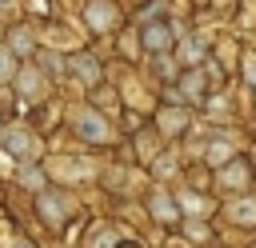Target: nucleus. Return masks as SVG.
I'll use <instances>...</instances> for the list:
<instances>
[{
	"label": "nucleus",
	"instance_id": "ddd939ff",
	"mask_svg": "<svg viewBox=\"0 0 256 248\" xmlns=\"http://www.w3.org/2000/svg\"><path fill=\"white\" fill-rule=\"evenodd\" d=\"M12 76V60H8V52H0V80H8Z\"/></svg>",
	"mask_w": 256,
	"mask_h": 248
},
{
	"label": "nucleus",
	"instance_id": "dca6fc26",
	"mask_svg": "<svg viewBox=\"0 0 256 248\" xmlns=\"http://www.w3.org/2000/svg\"><path fill=\"white\" fill-rule=\"evenodd\" d=\"M96 248H112V232H100V244Z\"/></svg>",
	"mask_w": 256,
	"mask_h": 248
},
{
	"label": "nucleus",
	"instance_id": "7ed1b4c3",
	"mask_svg": "<svg viewBox=\"0 0 256 248\" xmlns=\"http://www.w3.org/2000/svg\"><path fill=\"white\" fill-rule=\"evenodd\" d=\"M8 148H12V152H20V156H32V152H36L32 136H24V132H12V136H8Z\"/></svg>",
	"mask_w": 256,
	"mask_h": 248
},
{
	"label": "nucleus",
	"instance_id": "a211bd4d",
	"mask_svg": "<svg viewBox=\"0 0 256 248\" xmlns=\"http://www.w3.org/2000/svg\"><path fill=\"white\" fill-rule=\"evenodd\" d=\"M12 4H16V0H0V12H8V8H12Z\"/></svg>",
	"mask_w": 256,
	"mask_h": 248
},
{
	"label": "nucleus",
	"instance_id": "39448f33",
	"mask_svg": "<svg viewBox=\"0 0 256 248\" xmlns=\"http://www.w3.org/2000/svg\"><path fill=\"white\" fill-rule=\"evenodd\" d=\"M52 168L56 176H88V164H76V160H56Z\"/></svg>",
	"mask_w": 256,
	"mask_h": 248
},
{
	"label": "nucleus",
	"instance_id": "f03ea898",
	"mask_svg": "<svg viewBox=\"0 0 256 248\" xmlns=\"http://www.w3.org/2000/svg\"><path fill=\"white\" fill-rule=\"evenodd\" d=\"M88 24H92V28H100V32H104V28H112V24H116V8H112L108 0H96V4L88 8Z\"/></svg>",
	"mask_w": 256,
	"mask_h": 248
},
{
	"label": "nucleus",
	"instance_id": "1a4fd4ad",
	"mask_svg": "<svg viewBox=\"0 0 256 248\" xmlns=\"http://www.w3.org/2000/svg\"><path fill=\"white\" fill-rule=\"evenodd\" d=\"M244 176H248L244 164H232V168H228V184H244Z\"/></svg>",
	"mask_w": 256,
	"mask_h": 248
},
{
	"label": "nucleus",
	"instance_id": "f3484780",
	"mask_svg": "<svg viewBox=\"0 0 256 248\" xmlns=\"http://www.w3.org/2000/svg\"><path fill=\"white\" fill-rule=\"evenodd\" d=\"M248 76H252V84H256V60H248Z\"/></svg>",
	"mask_w": 256,
	"mask_h": 248
},
{
	"label": "nucleus",
	"instance_id": "4468645a",
	"mask_svg": "<svg viewBox=\"0 0 256 248\" xmlns=\"http://www.w3.org/2000/svg\"><path fill=\"white\" fill-rule=\"evenodd\" d=\"M24 184H32V188H40V176H36V168H24Z\"/></svg>",
	"mask_w": 256,
	"mask_h": 248
},
{
	"label": "nucleus",
	"instance_id": "20e7f679",
	"mask_svg": "<svg viewBox=\"0 0 256 248\" xmlns=\"http://www.w3.org/2000/svg\"><path fill=\"white\" fill-rule=\"evenodd\" d=\"M168 40H172V36H168V28H148V32H144V44H148V48H156V52H160V48H168Z\"/></svg>",
	"mask_w": 256,
	"mask_h": 248
},
{
	"label": "nucleus",
	"instance_id": "0eeeda50",
	"mask_svg": "<svg viewBox=\"0 0 256 248\" xmlns=\"http://www.w3.org/2000/svg\"><path fill=\"white\" fill-rule=\"evenodd\" d=\"M76 72H80V80H96V64L92 60H76Z\"/></svg>",
	"mask_w": 256,
	"mask_h": 248
},
{
	"label": "nucleus",
	"instance_id": "f8f14e48",
	"mask_svg": "<svg viewBox=\"0 0 256 248\" xmlns=\"http://www.w3.org/2000/svg\"><path fill=\"white\" fill-rule=\"evenodd\" d=\"M184 208H188V212H204V200H200V196H184Z\"/></svg>",
	"mask_w": 256,
	"mask_h": 248
},
{
	"label": "nucleus",
	"instance_id": "6e6552de",
	"mask_svg": "<svg viewBox=\"0 0 256 248\" xmlns=\"http://www.w3.org/2000/svg\"><path fill=\"white\" fill-rule=\"evenodd\" d=\"M232 216H236V220H256V204L244 200V208H232Z\"/></svg>",
	"mask_w": 256,
	"mask_h": 248
},
{
	"label": "nucleus",
	"instance_id": "2eb2a0df",
	"mask_svg": "<svg viewBox=\"0 0 256 248\" xmlns=\"http://www.w3.org/2000/svg\"><path fill=\"white\" fill-rule=\"evenodd\" d=\"M4 248H32V244H28V240H20V236H8V240H4Z\"/></svg>",
	"mask_w": 256,
	"mask_h": 248
},
{
	"label": "nucleus",
	"instance_id": "f257e3e1",
	"mask_svg": "<svg viewBox=\"0 0 256 248\" xmlns=\"http://www.w3.org/2000/svg\"><path fill=\"white\" fill-rule=\"evenodd\" d=\"M76 132H80L84 140H92V144H104V140L112 136V132H108V124H104L96 112H88V108H84V112H76Z\"/></svg>",
	"mask_w": 256,
	"mask_h": 248
},
{
	"label": "nucleus",
	"instance_id": "423d86ee",
	"mask_svg": "<svg viewBox=\"0 0 256 248\" xmlns=\"http://www.w3.org/2000/svg\"><path fill=\"white\" fill-rule=\"evenodd\" d=\"M152 204H156V216H164V220H172V216H176V212H172V200H168V196H156Z\"/></svg>",
	"mask_w": 256,
	"mask_h": 248
},
{
	"label": "nucleus",
	"instance_id": "9b49d317",
	"mask_svg": "<svg viewBox=\"0 0 256 248\" xmlns=\"http://www.w3.org/2000/svg\"><path fill=\"white\" fill-rule=\"evenodd\" d=\"M200 52H204V48H200V40H188V48H184V60H200Z\"/></svg>",
	"mask_w": 256,
	"mask_h": 248
},
{
	"label": "nucleus",
	"instance_id": "9d476101",
	"mask_svg": "<svg viewBox=\"0 0 256 248\" xmlns=\"http://www.w3.org/2000/svg\"><path fill=\"white\" fill-rule=\"evenodd\" d=\"M28 48H32V44H28V32H16V36H12V52H28Z\"/></svg>",
	"mask_w": 256,
	"mask_h": 248
}]
</instances>
